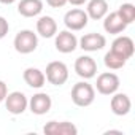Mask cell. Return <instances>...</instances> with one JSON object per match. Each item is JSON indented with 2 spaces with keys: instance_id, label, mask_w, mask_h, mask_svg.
<instances>
[{
  "instance_id": "cell-22",
  "label": "cell",
  "mask_w": 135,
  "mask_h": 135,
  "mask_svg": "<svg viewBox=\"0 0 135 135\" xmlns=\"http://www.w3.org/2000/svg\"><path fill=\"white\" fill-rule=\"evenodd\" d=\"M46 3L51 7V8H62L69 3V0H46Z\"/></svg>"
},
{
  "instance_id": "cell-8",
  "label": "cell",
  "mask_w": 135,
  "mask_h": 135,
  "mask_svg": "<svg viewBox=\"0 0 135 135\" xmlns=\"http://www.w3.org/2000/svg\"><path fill=\"white\" fill-rule=\"evenodd\" d=\"M75 72L83 80H91L97 75V62L91 56H80L75 60Z\"/></svg>"
},
{
  "instance_id": "cell-10",
  "label": "cell",
  "mask_w": 135,
  "mask_h": 135,
  "mask_svg": "<svg viewBox=\"0 0 135 135\" xmlns=\"http://www.w3.org/2000/svg\"><path fill=\"white\" fill-rule=\"evenodd\" d=\"M43 132L46 135H76L78 133V127L73 122L69 121H49L45 124Z\"/></svg>"
},
{
  "instance_id": "cell-20",
  "label": "cell",
  "mask_w": 135,
  "mask_h": 135,
  "mask_svg": "<svg viewBox=\"0 0 135 135\" xmlns=\"http://www.w3.org/2000/svg\"><path fill=\"white\" fill-rule=\"evenodd\" d=\"M116 13L119 15V18H121L127 26L135 21V5H132V3H122V5L118 8Z\"/></svg>"
},
{
  "instance_id": "cell-5",
  "label": "cell",
  "mask_w": 135,
  "mask_h": 135,
  "mask_svg": "<svg viewBox=\"0 0 135 135\" xmlns=\"http://www.w3.org/2000/svg\"><path fill=\"white\" fill-rule=\"evenodd\" d=\"M89 22V18L86 15L84 10L81 8H73L70 11H67L64 16V24L67 27V30H72V32H78L83 30Z\"/></svg>"
},
{
  "instance_id": "cell-4",
  "label": "cell",
  "mask_w": 135,
  "mask_h": 135,
  "mask_svg": "<svg viewBox=\"0 0 135 135\" xmlns=\"http://www.w3.org/2000/svg\"><path fill=\"white\" fill-rule=\"evenodd\" d=\"M95 89L102 95H113L119 89V78L113 72H103L97 76Z\"/></svg>"
},
{
  "instance_id": "cell-9",
  "label": "cell",
  "mask_w": 135,
  "mask_h": 135,
  "mask_svg": "<svg viewBox=\"0 0 135 135\" xmlns=\"http://www.w3.org/2000/svg\"><path fill=\"white\" fill-rule=\"evenodd\" d=\"M78 46H80L83 51H88V52L100 51V49H103V48L107 46V38H105V35H102V33L91 32V33L83 35V37L78 40Z\"/></svg>"
},
{
  "instance_id": "cell-1",
  "label": "cell",
  "mask_w": 135,
  "mask_h": 135,
  "mask_svg": "<svg viewBox=\"0 0 135 135\" xmlns=\"http://www.w3.org/2000/svg\"><path fill=\"white\" fill-rule=\"evenodd\" d=\"M95 100V89L88 81H80L72 88V102L76 107H89Z\"/></svg>"
},
{
  "instance_id": "cell-13",
  "label": "cell",
  "mask_w": 135,
  "mask_h": 135,
  "mask_svg": "<svg viewBox=\"0 0 135 135\" xmlns=\"http://www.w3.org/2000/svg\"><path fill=\"white\" fill-rule=\"evenodd\" d=\"M111 51L121 54L122 57H126L127 60L133 56L135 52V45H133V40L127 35H121L118 38H114V41L111 43Z\"/></svg>"
},
{
  "instance_id": "cell-17",
  "label": "cell",
  "mask_w": 135,
  "mask_h": 135,
  "mask_svg": "<svg viewBox=\"0 0 135 135\" xmlns=\"http://www.w3.org/2000/svg\"><path fill=\"white\" fill-rule=\"evenodd\" d=\"M43 11L41 0H21L18 3V13L24 18H35Z\"/></svg>"
},
{
  "instance_id": "cell-23",
  "label": "cell",
  "mask_w": 135,
  "mask_h": 135,
  "mask_svg": "<svg viewBox=\"0 0 135 135\" xmlns=\"http://www.w3.org/2000/svg\"><path fill=\"white\" fill-rule=\"evenodd\" d=\"M7 94H8V88H7V83L0 80V103H2V102L5 100Z\"/></svg>"
},
{
  "instance_id": "cell-11",
  "label": "cell",
  "mask_w": 135,
  "mask_h": 135,
  "mask_svg": "<svg viewBox=\"0 0 135 135\" xmlns=\"http://www.w3.org/2000/svg\"><path fill=\"white\" fill-rule=\"evenodd\" d=\"M51 107H52V100H51V97H49L46 92H37V94H33V95L30 97V100H29V108H30V111H32L33 114H37V116L46 114V113L51 110Z\"/></svg>"
},
{
  "instance_id": "cell-15",
  "label": "cell",
  "mask_w": 135,
  "mask_h": 135,
  "mask_svg": "<svg viewBox=\"0 0 135 135\" xmlns=\"http://www.w3.org/2000/svg\"><path fill=\"white\" fill-rule=\"evenodd\" d=\"M22 78H24L26 84L33 88V89H41L46 83L45 73L40 69H37V67H29V69H26L24 73H22Z\"/></svg>"
},
{
  "instance_id": "cell-18",
  "label": "cell",
  "mask_w": 135,
  "mask_h": 135,
  "mask_svg": "<svg viewBox=\"0 0 135 135\" xmlns=\"http://www.w3.org/2000/svg\"><path fill=\"white\" fill-rule=\"evenodd\" d=\"M37 33L43 38H52L57 33V22L51 16H40L37 21Z\"/></svg>"
},
{
  "instance_id": "cell-21",
  "label": "cell",
  "mask_w": 135,
  "mask_h": 135,
  "mask_svg": "<svg viewBox=\"0 0 135 135\" xmlns=\"http://www.w3.org/2000/svg\"><path fill=\"white\" fill-rule=\"evenodd\" d=\"M8 30H10V24H8V21H7L3 16H0V40L7 37Z\"/></svg>"
},
{
  "instance_id": "cell-6",
  "label": "cell",
  "mask_w": 135,
  "mask_h": 135,
  "mask_svg": "<svg viewBox=\"0 0 135 135\" xmlns=\"http://www.w3.org/2000/svg\"><path fill=\"white\" fill-rule=\"evenodd\" d=\"M54 37V46L62 54H70L78 48V38L75 37V33H72V30H62Z\"/></svg>"
},
{
  "instance_id": "cell-14",
  "label": "cell",
  "mask_w": 135,
  "mask_h": 135,
  "mask_svg": "<svg viewBox=\"0 0 135 135\" xmlns=\"http://www.w3.org/2000/svg\"><path fill=\"white\" fill-rule=\"evenodd\" d=\"M103 29L110 35H119L127 29V24L119 18V15L116 11H113L103 18Z\"/></svg>"
},
{
  "instance_id": "cell-3",
  "label": "cell",
  "mask_w": 135,
  "mask_h": 135,
  "mask_svg": "<svg viewBox=\"0 0 135 135\" xmlns=\"http://www.w3.org/2000/svg\"><path fill=\"white\" fill-rule=\"evenodd\" d=\"M13 46L19 54H30L38 46V37L37 33H33V30L29 29L19 30L13 40Z\"/></svg>"
},
{
  "instance_id": "cell-24",
  "label": "cell",
  "mask_w": 135,
  "mask_h": 135,
  "mask_svg": "<svg viewBox=\"0 0 135 135\" xmlns=\"http://www.w3.org/2000/svg\"><path fill=\"white\" fill-rule=\"evenodd\" d=\"M88 2V0H69V3H72V5H75V7H81V5H84Z\"/></svg>"
},
{
  "instance_id": "cell-12",
  "label": "cell",
  "mask_w": 135,
  "mask_h": 135,
  "mask_svg": "<svg viewBox=\"0 0 135 135\" xmlns=\"http://www.w3.org/2000/svg\"><path fill=\"white\" fill-rule=\"evenodd\" d=\"M110 108L113 111V114L116 116H126L130 113L132 110V102H130V97L124 92H114L113 97H111V102H110Z\"/></svg>"
},
{
  "instance_id": "cell-19",
  "label": "cell",
  "mask_w": 135,
  "mask_h": 135,
  "mask_svg": "<svg viewBox=\"0 0 135 135\" xmlns=\"http://www.w3.org/2000/svg\"><path fill=\"white\" fill-rule=\"evenodd\" d=\"M103 64H105L107 69H110V70H119V69H122V67L127 64V59L110 49L105 54V57H103Z\"/></svg>"
},
{
  "instance_id": "cell-25",
  "label": "cell",
  "mask_w": 135,
  "mask_h": 135,
  "mask_svg": "<svg viewBox=\"0 0 135 135\" xmlns=\"http://www.w3.org/2000/svg\"><path fill=\"white\" fill-rule=\"evenodd\" d=\"M15 2H16V0H0V3H3V5H11Z\"/></svg>"
},
{
  "instance_id": "cell-16",
  "label": "cell",
  "mask_w": 135,
  "mask_h": 135,
  "mask_svg": "<svg viewBox=\"0 0 135 135\" xmlns=\"http://www.w3.org/2000/svg\"><path fill=\"white\" fill-rule=\"evenodd\" d=\"M86 15L89 19L100 21L108 15V2L107 0H89L86 7Z\"/></svg>"
},
{
  "instance_id": "cell-7",
  "label": "cell",
  "mask_w": 135,
  "mask_h": 135,
  "mask_svg": "<svg viewBox=\"0 0 135 135\" xmlns=\"http://www.w3.org/2000/svg\"><path fill=\"white\" fill-rule=\"evenodd\" d=\"M3 102H5L8 113H11V114H22L29 107V99L26 97L24 92H19V91L7 94Z\"/></svg>"
},
{
  "instance_id": "cell-2",
  "label": "cell",
  "mask_w": 135,
  "mask_h": 135,
  "mask_svg": "<svg viewBox=\"0 0 135 135\" xmlns=\"http://www.w3.org/2000/svg\"><path fill=\"white\" fill-rule=\"evenodd\" d=\"M46 81L52 86H62L69 80V67L60 60H52L46 65V70L43 72Z\"/></svg>"
}]
</instances>
